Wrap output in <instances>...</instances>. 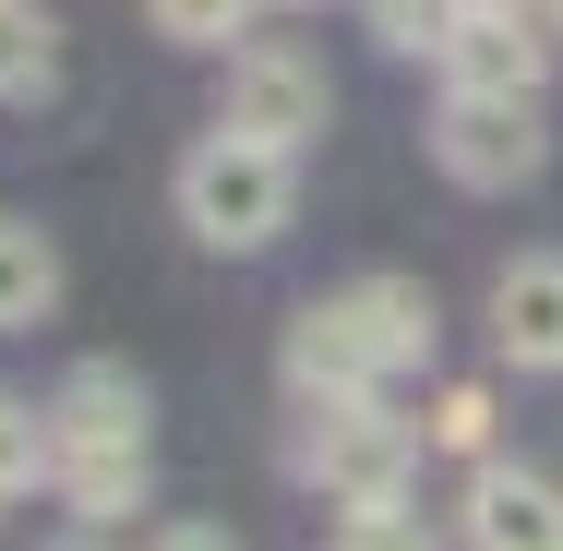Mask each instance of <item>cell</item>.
<instances>
[{"label":"cell","mask_w":563,"mask_h":551,"mask_svg":"<svg viewBox=\"0 0 563 551\" xmlns=\"http://www.w3.org/2000/svg\"><path fill=\"white\" fill-rule=\"evenodd\" d=\"M48 492L85 516V528H109L144 504V384L120 372V360H85L60 396H48Z\"/></svg>","instance_id":"1"},{"label":"cell","mask_w":563,"mask_h":551,"mask_svg":"<svg viewBox=\"0 0 563 551\" xmlns=\"http://www.w3.org/2000/svg\"><path fill=\"white\" fill-rule=\"evenodd\" d=\"M180 228H192L205 252H264V240L288 228V144L217 120V132L180 156Z\"/></svg>","instance_id":"2"},{"label":"cell","mask_w":563,"mask_h":551,"mask_svg":"<svg viewBox=\"0 0 563 551\" xmlns=\"http://www.w3.org/2000/svg\"><path fill=\"white\" fill-rule=\"evenodd\" d=\"M288 467L336 504H408V467H420V432L384 420L372 396H336V408H300L288 432Z\"/></svg>","instance_id":"3"},{"label":"cell","mask_w":563,"mask_h":551,"mask_svg":"<svg viewBox=\"0 0 563 551\" xmlns=\"http://www.w3.org/2000/svg\"><path fill=\"white\" fill-rule=\"evenodd\" d=\"M432 156H444V180H467V192H516V180H540V156H552V132H540V97L455 85L444 120H432Z\"/></svg>","instance_id":"4"},{"label":"cell","mask_w":563,"mask_h":551,"mask_svg":"<svg viewBox=\"0 0 563 551\" xmlns=\"http://www.w3.org/2000/svg\"><path fill=\"white\" fill-rule=\"evenodd\" d=\"M336 109V85H324V60L312 48H288V36H252L240 60H228V132H264V144H312Z\"/></svg>","instance_id":"5"},{"label":"cell","mask_w":563,"mask_h":551,"mask_svg":"<svg viewBox=\"0 0 563 551\" xmlns=\"http://www.w3.org/2000/svg\"><path fill=\"white\" fill-rule=\"evenodd\" d=\"M372 384H384V348L360 335V312L347 300H312L288 324V396L300 408H336V396H372Z\"/></svg>","instance_id":"6"},{"label":"cell","mask_w":563,"mask_h":551,"mask_svg":"<svg viewBox=\"0 0 563 551\" xmlns=\"http://www.w3.org/2000/svg\"><path fill=\"white\" fill-rule=\"evenodd\" d=\"M552 48H563L552 12H467L455 48H444V73H455V85H492V97H540Z\"/></svg>","instance_id":"7"},{"label":"cell","mask_w":563,"mask_h":551,"mask_svg":"<svg viewBox=\"0 0 563 551\" xmlns=\"http://www.w3.org/2000/svg\"><path fill=\"white\" fill-rule=\"evenodd\" d=\"M467 551H563V480H540V467H479L467 480Z\"/></svg>","instance_id":"8"},{"label":"cell","mask_w":563,"mask_h":551,"mask_svg":"<svg viewBox=\"0 0 563 551\" xmlns=\"http://www.w3.org/2000/svg\"><path fill=\"white\" fill-rule=\"evenodd\" d=\"M492 335L516 372H563V252H516L492 288Z\"/></svg>","instance_id":"9"},{"label":"cell","mask_w":563,"mask_h":551,"mask_svg":"<svg viewBox=\"0 0 563 551\" xmlns=\"http://www.w3.org/2000/svg\"><path fill=\"white\" fill-rule=\"evenodd\" d=\"M347 312H360V335L384 348V372L432 360V288H420V276H360V288H347Z\"/></svg>","instance_id":"10"},{"label":"cell","mask_w":563,"mask_h":551,"mask_svg":"<svg viewBox=\"0 0 563 551\" xmlns=\"http://www.w3.org/2000/svg\"><path fill=\"white\" fill-rule=\"evenodd\" d=\"M48 300H60V252H48V228L0 217V335L48 324Z\"/></svg>","instance_id":"11"},{"label":"cell","mask_w":563,"mask_h":551,"mask_svg":"<svg viewBox=\"0 0 563 551\" xmlns=\"http://www.w3.org/2000/svg\"><path fill=\"white\" fill-rule=\"evenodd\" d=\"M48 12L36 0H0V97H48Z\"/></svg>","instance_id":"12"},{"label":"cell","mask_w":563,"mask_h":551,"mask_svg":"<svg viewBox=\"0 0 563 551\" xmlns=\"http://www.w3.org/2000/svg\"><path fill=\"white\" fill-rule=\"evenodd\" d=\"M455 24H467V0H372V36H384V48H408V60H420V48L444 60Z\"/></svg>","instance_id":"13"},{"label":"cell","mask_w":563,"mask_h":551,"mask_svg":"<svg viewBox=\"0 0 563 551\" xmlns=\"http://www.w3.org/2000/svg\"><path fill=\"white\" fill-rule=\"evenodd\" d=\"M36 480H48V408L0 396V504H24Z\"/></svg>","instance_id":"14"},{"label":"cell","mask_w":563,"mask_h":551,"mask_svg":"<svg viewBox=\"0 0 563 551\" xmlns=\"http://www.w3.org/2000/svg\"><path fill=\"white\" fill-rule=\"evenodd\" d=\"M324 551H444V540H432V528H420L408 504H347Z\"/></svg>","instance_id":"15"},{"label":"cell","mask_w":563,"mask_h":551,"mask_svg":"<svg viewBox=\"0 0 563 551\" xmlns=\"http://www.w3.org/2000/svg\"><path fill=\"white\" fill-rule=\"evenodd\" d=\"M156 12V36H180V48H228L240 24H252V0H144Z\"/></svg>","instance_id":"16"},{"label":"cell","mask_w":563,"mask_h":551,"mask_svg":"<svg viewBox=\"0 0 563 551\" xmlns=\"http://www.w3.org/2000/svg\"><path fill=\"white\" fill-rule=\"evenodd\" d=\"M432 443H444V455H479V443H492V396H479V384H444V396H432Z\"/></svg>","instance_id":"17"},{"label":"cell","mask_w":563,"mask_h":551,"mask_svg":"<svg viewBox=\"0 0 563 551\" xmlns=\"http://www.w3.org/2000/svg\"><path fill=\"white\" fill-rule=\"evenodd\" d=\"M156 551H240V540H228V528H168Z\"/></svg>","instance_id":"18"},{"label":"cell","mask_w":563,"mask_h":551,"mask_svg":"<svg viewBox=\"0 0 563 551\" xmlns=\"http://www.w3.org/2000/svg\"><path fill=\"white\" fill-rule=\"evenodd\" d=\"M60 551H109V540H97V528H73V540H60Z\"/></svg>","instance_id":"19"},{"label":"cell","mask_w":563,"mask_h":551,"mask_svg":"<svg viewBox=\"0 0 563 551\" xmlns=\"http://www.w3.org/2000/svg\"><path fill=\"white\" fill-rule=\"evenodd\" d=\"M552 36H563V0H552Z\"/></svg>","instance_id":"20"}]
</instances>
